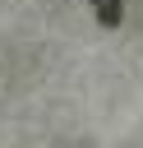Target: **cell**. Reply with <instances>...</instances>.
Wrapping results in <instances>:
<instances>
[{"instance_id":"obj_1","label":"cell","mask_w":143,"mask_h":148,"mask_svg":"<svg viewBox=\"0 0 143 148\" xmlns=\"http://www.w3.org/2000/svg\"><path fill=\"white\" fill-rule=\"evenodd\" d=\"M88 5L97 9V23H101V28H115L120 14H125V0H88Z\"/></svg>"}]
</instances>
